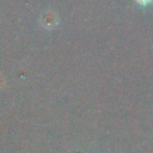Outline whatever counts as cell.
Instances as JSON below:
<instances>
[{
	"label": "cell",
	"mask_w": 153,
	"mask_h": 153,
	"mask_svg": "<svg viewBox=\"0 0 153 153\" xmlns=\"http://www.w3.org/2000/svg\"><path fill=\"white\" fill-rule=\"evenodd\" d=\"M140 5H147V4H149V2H152V0H136Z\"/></svg>",
	"instance_id": "cell-2"
},
{
	"label": "cell",
	"mask_w": 153,
	"mask_h": 153,
	"mask_svg": "<svg viewBox=\"0 0 153 153\" xmlns=\"http://www.w3.org/2000/svg\"><path fill=\"white\" fill-rule=\"evenodd\" d=\"M42 23H43V26L50 29V27H53V26L56 25V23H57V18H56L55 13H50V12H49V13H45V14L43 16Z\"/></svg>",
	"instance_id": "cell-1"
}]
</instances>
